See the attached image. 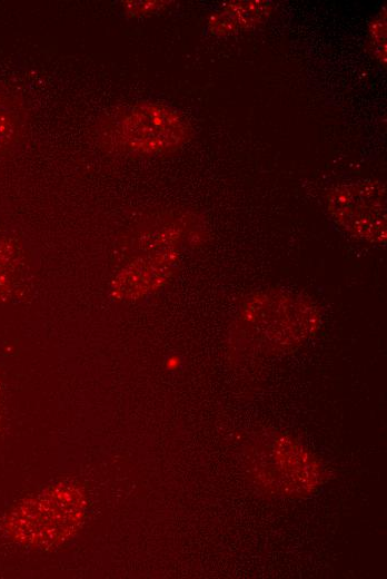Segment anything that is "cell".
I'll use <instances>...</instances> for the list:
<instances>
[{"label":"cell","instance_id":"cell-1","mask_svg":"<svg viewBox=\"0 0 387 579\" xmlns=\"http://www.w3.org/2000/svg\"><path fill=\"white\" fill-rule=\"evenodd\" d=\"M319 317L310 302L285 293H260L248 300L236 324L234 343L247 352L275 353L301 344Z\"/></svg>","mask_w":387,"mask_h":579},{"label":"cell","instance_id":"cell-2","mask_svg":"<svg viewBox=\"0 0 387 579\" xmlns=\"http://www.w3.org/2000/svg\"><path fill=\"white\" fill-rule=\"evenodd\" d=\"M244 450L249 480L268 497L302 498L314 493L321 482L319 462L289 436L259 433Z\"/></svg>","mask_w":387,"mask_h":579},{"label":"cell","instance_id":"cell-3","mask_svg":"<svg viewBox=\"0 0 387 579\" xmlns=\"http://www.w3.org/2000/svg\"><path fill=\"white\" fill-rule=\"evenodd\" d=\"M108 139L113 147L140 155H158L173 151L190 137L185 118L173 108L141 102L109 124Z\"/></svg>","mask_w":387,"mask_h":579},{"label":"cell","instance_id":"cell-4","mask_svg":"<svg viewBox=\"0 0 387 579\" xmlns=\"http://www.w3.org/2000/svg\"><path fill=\"white\" fill-rule=\"evenodd\" d=\"M331 219L353 237L386 242V188L378 180H359L334 187L327 196Z\"/></svg>","mask_w":387,"mask_h":579},{"label":"cell","instance_id":"cell-5","mask_svg":"<svg viewBox=\"0 0 387 579\" xmlns=\"http://www.w3.org/2000/svg\"><path fill=\"white\" fill-rule=\"evenodd\" d=\"M81 508L77 491L57 489L22 506L11 523L26 540L52 542L61 539L78 522Z\"/></svg>","mask_w":387,"mask_h":579},{"label":"cell","instance_id":"cell-6","mask_svg":"<svg viewBox=\"0 0 387 579\" xmlns=\"http://www.w3.org/2000/svg\"><path fill=\"white\" fill-rule=\"evenodd\" d=\"M269 1H229L209 19V30L217 36H230L264 23L271 14Z\"/></svg>","mask_w":387,"mask_h":579},{"label":"cell","instance_id":"cell-7","mask_svg":"<svg viewBox=\"0 0 387 579\" xmlns=\"http://www.w3.org/2000/svg\"><path fill=\"white\" fill-rule=\"evenodd\" d=\"M371 49L375 57L386 63V10L385 8L374 18L369 26Z\"/></svg>","mask_w":387,"mask_h":579},{"label":"cell","instance_id":"cell-8","mask_svg":"<svg viewBox=\"0 0 387 579\" xmlns=\"http://www.w3.org/2000/svg\"><path fill=\"white\" fill-rule=\"evenodd\" d=\"M14 133V124L11 118L0 112V150L11 140Z\"/></svg>","mask_w":387,"mask_h":579}]
</instances>
